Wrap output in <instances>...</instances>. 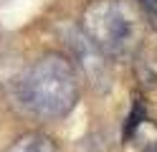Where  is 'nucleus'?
<instances>
[{
	"label": "nucleus",
	"instance_id": "obj_2",
	"mask_svg": "<svg viewBox=\"0 0 157 152\" xmlns=\"http://www.w3.org/2000/svg\"><path fill=\"white\" fill-rule=\"evenodd\" d=\"M86 41L104 56H122L134 41V23L119 0H91L81 13Z\"/></svg>",
	"mask_w": 157,
	"mask_h": 152
},
{
	"label": "nucleus",
	"instance_id": "obj_4",
	"mask_svg": "<svg viewBox=\"0 0 157 152\" xmlns=\"http://www.w3.org/2000/svg\"><path fill=\"white\" fill-rule=\"evenodd\" d=\"M137 76L147 86H157V56L155 53H142L137 61Z\"/></svg>",
	"mask_w": 157,
	"mask_h": 152
},
{
	"label": "nucleus",
	"instance_id": "obj_3",
	"mask_svg": "<svg viewBox=\"0 0 157 152\" xmlns=\"http://www.w3.org/2000/svg\"><path fill=\"white\" fill-rule=\"evenodd\" d=\"M5 152H56V145L51 137L41 134V132H31V134L18 137Z\"/></svg>",
	"mask_w": 157,
	"mask_h": 152
},
{
	"label": "nucleus",
	"instance_id": "obj_1",
	"mask_svg": "<svg viewBox=\"0 0 157 152\" xmlns=\"http://www.w3.org/2000/svg\"><path fill=\"white\" fill-rule=\"evenodd\" d=\"M18 99L31 114L58 119L74 109L78 99V76L63 53H46L18 81Z\"/></svg>",
	"mask_w": 157,
	"mask_h": 152
},
{
	"label": "nucleus",
	"instance_id": "obj_6",
	"mask_svg": "<svg viewBox=\"0 0 157 152\" xmlns=\"http://www.w3.org/2000/svg\"><path fill=\"white\" fill-rule=\"evenodd\" d=\"M144 152H157V139H155V142H150V145L144 147Z\"/></svg>",
	"mask_w": 157,
	"mask_h": 152
},
{
	"label": "nucleus",
	"instance_id": "obj_5",
	"mask_svg": "<svg viewBox=\"0 0 157 152\" xmlns=\"http://www.w3.org/2000/svg\"><path fill=\"white\" fill-rule=\"evenodd\" d=\"M142 5V13L147 18V25L152 30H157V0H140Z\"/></svg>",
	"mask_w": 157,
	"mask_h": 152
}]
</instances>
